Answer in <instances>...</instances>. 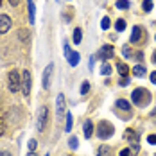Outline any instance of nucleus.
<instances>
[{"instance_id":"obj_42","label":"nucleus","mask_w":156,"mask_h":156,"mask_svg":"<svg viewBox=\"0 0 156 156\" xmlns=\"http://www.w3.org/2000/svg\"><path fill=\"white\" fill-rule=\"evenodd\" d=\"M45 156H48V154H45Z\"/></svg>"},{"instance_id":"obj_24","label":"nucleus","mask_w":156,"mask_h":156,"mask_svg":"<svg viewBox=\"0 0 156 156\" xmlns=\"http://www.w3.org/2000/svg\"><path fill=\"white\" fill-rule=\"evenodd\" d=\"M18 38H20L22 41H27V38H29V31H25V29H20V31H18Z\"/></svg>"},{"instance_id":"obj_32","label":"nucleus","mask_w":156,"mask_h":156,"mask_svg":"<svg viewBox=\"0 0 156 156\" xmlns=\"http://www.w3.org/2000/svg\"><path fill=\"white\" fill-rule=\"evenodd\" d=\"M4 133H5V122H4V120L0 119V136H2Z\"/></svg>"},{"instance_id":"obj_27","label":"nucleus","mask_w":156,"mask_h":156,"mask_svg":"<svg viewBox=\"0 0 156 156\" xmlns=\"http://www.w3.org/2000/svg\"><path fill=\"white\" fill-rule=\"evenodd\" d=\"M88 92H90V83H88V81H84V83H83V86H81V94L84 95V94H88Z\"/></svg>"},{"instance_id":"obj_35","label":"nucleus","mask_w":156,"mask_h":156,"mask_svg":"<svg viewBox=\"0 0 156 156\" xmlns=\"http://www.w3.org/2000/svg\"><path fill=\"white\" fill-rule=\"evenodd\" d=\"M151 81H153V84H156V70L151 74Z\"/></svg>"},{"instance_id":"obj_33","label":"nucleus","mask_w":156,"mask_h":156,"mask_svg":"<svg viewBox=\"0 0 156 156\" xmlns=\"http://www.w3.org/2000/svg\"><path fill=\"white\" fill-rule=\"evenodd\" d=\"M120 156H131V151L129 149H122L120 151Z\"/></svg>"},{"instance_id":"obj_36","label":"nucleus","mask_w":156,"mask_h":156,"mask_svg":"<svg viewBox=\"0 0 156 156\" xmlns=\"http://www.w3.org/2000/svg\"><path fill=\"white\" fill-rule=\"evenodd\" d=\"M0 156H13L9 151H0Z\"/></svg>"},{"instance_id":"obj_41","label":"nucleus","mask_w":156,"mask_h":156,"mask_svg":"<svg viewBox=\"0 0 156 156\" xmlns=\"http://www.w3.org/2000/svg\"><path fill=\"white\" fill-rule=\"evenodd\" d=\"M0 5H2V0H0Z\"/></svg>"},{"instance_id":"obj_5","label":"nucleus","mask_w":156,"mask_h":156,"mask_svg":"<svg viewBox=\"0 0 156 156\" xmlns=\"http://www.w3.org/2000/svg\"><path fill=\"white\" fill-rule=\"evenodd\" d=\"M47 122H48V108L47 106H41V108H40V113H38V122H36V127H38L40 133L45 131Z\"/></svg>"},{"instance_id":"obj_13","label":"nucleus","mask_w":156,"mask_h":156,"mask_svg":"<svg viewBox=\"0 0 156 156\" xmlns=\"http://www.w3.org/2000/svg\"><path fill=\"white\" fill-rule=\"evenodd\" d=\"M27 7H29V23H34L36 22V5L32 0H27Z\"/></svg>"},{"instance_id":"obj_19","label":"nucleus","mask_w":156,"mask_h":156,"mask_svg":"<svg viewBox=\"0 0 156 156\" xmlns=\"http://www.w3.org/2000/svg\"><path fill=\"white\" fill-rule=\"evenodd\" d=\"M122 56H124L126 59L133 58V50H131V47H127V45H124V47H122Z\"/></svg>"},{"instance_id":"obj_31","label":"nucleus","mask_w":156,"mask_h":156,"mask_svg":"<svg viewBox=\"0 0 156 156\" xmlns=\"http://www.w3.org/2000/svg\"><path fill=\"white\" fill-rule=\"evenodd\" d=\"M147 142H149L151 145H156V135H149V136H147Z\"/></svg>"},{"instance_id":"obj_2","label":"nucleus","mask_w":156,"mask_h":156,"mask_svg":"<svg viewBox=\"0 0 156 156\" xmlns=\"http://www.w3.org/2000/svg\"><path fill=\"white\" fill-rule=\"evenodd\" d=\"M7 88H9V92H13V94H16V92L22 88V76H20L16 70H11V72L7 74Z\"/></svg>"},{"instance_id":"obj_1","label":"nucleus","mask_w":156,"mask_h":156,"mask_svg":"<svg viewBox=\"0 0 156 156\" xmlns=\"http://www.w3.org/2000/svg\"><path fill=\"white\" fill-rule=\"evenodd\" d=\"M131 99H133V104H135V106L145 108V106L151 102V94H149L147 88H136V90H133Z\"/></svg>"},{"instance_id":"obj_9","label":"nucleus","mask_w":156,"mask_h":156,"mask_svg":"<svg viewBox=\"0 0 156 156\" xmlns=\"http://www.w3.org/2000/svg\"><path fill=\"white\" fill-rule=\"evenodd\" d=\"M65 54H66V61L70 63V66H77L79 65V54L77 52H74V50H70L68 45H65Z\"/></svg>"},{"instance_id":"obj_40","label":"nucleus","mask_w":156,"mask_h":156,"mask_svg":"<svg viewBox=\"0 0 156 156\" xmlns=\"http://www.w3.org/2000/svg\"><path fill=\"white\" fill-rule=\"evenodd\" d=\"M153 115H154V119H156V109H154V111H153Z\"/></svg>"},{"instance_id":"obj_30","label":"nucleus","mask_w":156,"mask_h":156,"mask_svg":"<svg viewBox=\"0 0 156 156\" xmlns=\"http://www.w3.org/2000/svg\"><path fill=\"white\" fill-rule=\"evenodd\" d=\"M119 84H120V86H127V84H129V77H120Z\"/></svg>"},{"instance_id":"obj_38","label":"nucleus","mask_w":156,"mask_h":156,"mask_svg":"<svg viewBox=\"0 0 156 156\" xmlns=\"http://www.w3.org/2000/svg\"><path fill=\"white\" fill-rule=\"evenodd\" d=\"M153 61H154V65H156V50H154V54H153Z\"/></svg>"},{"instance_id":"obj_10","label":"nucleus","mask_w":156,"mask_h":156,"mask_svg":"<svg viewBox=\"0 0 156 156\" xmlns=\"http://www.w3.org/2000/svg\"><path fill=\"white\" fill-rule=\"evenodd\" d=\"M11 27H13L11 18H9L7 15H0V34H5Z\"/></svg>"},{"instance_id":"obj_12","label":"nucleus","mask_w":156,"mask_h":156,"mask_svg":"<svg viewBox=\"0 0 156 156\" xmlns=\"http://www.w3.org/2000/svg\"><path fill=\"white\" fill-rule=\"evenodd\" d=\"M115 106H117V109H122V111H126L127 115L131 113V104H129V102H127L126 99H117Z\"/></svg>"},{"instance_id":"obj_29","label":"nucleus","mask_w":156,"mask_h":156,"mask_svg":"<svg viewBox=\"0 0 156 156\" xmlns=\"http://www.w3.org/2000/svg\"><path fill=\"white\" fill-rule=\"evenodd\" d=\"M68 145H70L72 149H77V145H79L77 138H76V136H72V138H70V142H68Z\"/></svg>"},{"instance_id":"obj_3","label":"nucleus","mask_w":156,"mask_h":156,"mask_svg":"<svg viewBox=\"0 0 156 156\" xmlns=\"http://www.w3.org/2000/svg\"><path fill=\"white\" fill-rule=\"evenodd\" d=\"M113 133H115V127L106 122V120H102V122H99V127H97V136L101 138V140H108L109 136H113Z\"/></svg>"},{"instance_id":"obj_6","label":"nucleus","mask_w":156,"mask_h":156,"mask_svg":"<svg viewBox=\"0 0 156 156\" xmlns=\"http://www.w3.org/2000/svg\"><path fill=\"white\" fill-rule=\"evenodd\" d=\"M124 138L131 144L133 153H138V149H140V144H138V135H136L133 129H126V131H124Z\"/></svg>"},{"instance_id":"obj_15","label":"nucleus","mask_w":156,"mask_h":156,"mask_svg":"<svg viewBox=\"0 0 156 156\" xmlns=\"http://www.w3.org/2000/svg\"><path fill=\"white\" fill-rule=\"evenodd\" d=\"M56 102H58V109H56V111H58L59 117H63V115H65V95L59 94L58 99H56Z\"/></svg>"},{"instance_id":"obj_34","label":"nucleus","mask_w":156,"mask_h":156,"mask_svg":"<svg viewBox=\"0 0 156 156\" xmlns=\"http://www.w3.org/2000/svg\"><path fill=\"white\" fill-rule=\"evenodd\" d=\"M135 58L140 61V59H144V54H142V52H136V54H135Z\"/></svg>"},{"instance_id":"obj_39","label":"nucleus","mask_w":156,"mask_h":156,"mask_svg":"<svg viewBox=\"0 0 156 156\" xmlns=\"http://www.w3.org/2000/svg\"><path fill=\"white\" fill-rule=\"evenodd\" d=\"M27 156H36V153H31V151H29V153H27Z\"/></svg>"},{"instance_id":"obj_17","label":"nucleus","mask_w":156,"mask_h":156,"mask_svg":"<svg viewBox=\"0 0 156 156\" xmlns=\"http://www.w3.org/2000/svg\"><path fill=\"white\" fill-rule=\"evenodd\" d=\"M117 70H119V74H120V77H127V74H129V68L126 66L122 61L117 63Z\"/></svg>"},{"instance_id":"obj_8","label":"nucleus","mask_w":156,"mask_h":156,"mask_svg":"<svg viewBox=\"0 0 156 156\" xmlns=\"http://www.w3.org/2000/svg\"><path fill=\"white\" fill-rule=\"evenodd\" d=\"M52 70H54V65H52V63H48L47 68L43 70V77H41L43 90H48V88H50V77H52Z\"/></svg>"},{"instance_id":"obj_20","label":"nucleus","mask_w":156,"mask_h":156,"mask_svg":"<svg viewBox=\"0 0 156 156\" xmlns=\"http://www.w3.org/2000/svg\"><path fill=\"white\" fill-rule=\"evenodd\" d=\"M111 72H113V68L109 66L108 63H104V65H102V68H101V74H102V76H109Z\"/></svg>"},{"instance_id":"obj_28","label":"nucleus","mask_w":156,"mask_h":156,"mask_svg":"<svg viewBox=\"0 0 156 156\" xmlns=\"http://www.w3.org/2000/svg\"><path fill=\"white\" fill-rule=\"evenodd\" d=\"M36 147H38V142L34 140V138H31V140H29V151L34 153V149H36Z\"/></svg>"},{"instance_id":"obj_21","label":"nucleus","mask_w":156,"mask_h":156,"mask_svg":"<svg viewBox=\"0 0 156 156\" xmlns=\"http://www.w3.org/2000/svg\"><path fill=\"white\" fill-rule=\"evenodd\" d=\"M81 38H83V31L77 27V29L74 31V43H81Z\"/></svg>"},{"instance_id":"obj_7","label":"nucleus","mask_w":156,"mask_h":156,"mask_svg":"<svg viewBox=\"0 0 156 156\" xmlns=\"http://www.w3.org/2000/svg\"><path fill=\"white\" fill-rule=\"evenodd\" d=\"M115 56V48L113 45H102V47L99 48V59H102V61H108Z\"/></svg>"},{"instance_id":"obj_18","label":"nucleus","mask_w":156,"mask_h":156,"mask_svg":"<svg viewBox=\"0 0 156 156\" xmlns=\"http://www.w3.org/2000/svg\"><path fill=\"white\" fill-rule=\"evenodd\" d=\"M72 124H74V117H72V113H66V127H65V131H66V133H70Z\"/></svg>"},{"instance_id":"obj_25","label":"nucleus","mask_w":156,"mask_h":156,"mask_svg":"<svg viewBox=\"0 0 156 156\" xmlns=\"http://www.w3.org/2000/svg\"><path fill=\"white\" fill-rule=\"evenodd\" d=\"M127 7H129L127 0H117V9H127Z\"/></svg>"},{"instance_id":"obj_4","label":"nucleus","mask_w":156,"mask_h":156,"mask_svg":"<svg viewBox=\"0 0 156 156\" xmlns=\"http://www.w3.org/2000/svg\"><path fill=\"white\" fill-rule=\"evenodd\" d=\"M31 86H32V77L29 70H23L22 72V92H23V97L27 99L31 95Z\"/></svg>"},{"instance_id":"obj_37","label":"nucleus","mask_w":156,"mask_h":156,"mask_svg":"<svg viewBox=\"0 0 156 156\" xmlns=\"http://www.w3.org/2000/svg\"><path fill=\"white\" fill-rule=\"evenodd\" d=\"M9 4H11V5H18V4H20V0H9Z\"/></svg>"},{"instance_id":"obj_26","label":"nucleus","mask_w":156,"mask_h":156,"mask_svg":"<svg viewBox=\"0 0 156 156\" xmlns=\"http://www.w3.org/2000/svg\"><path fill=\"white\" fill-rule=\"evenodd\" d=\"M153 9V0H144V11H151Z\"/></svg>"},{"instance_id":"obj_16","label":"nucleus","mask_w":156,"mask_h":156,"mask_svg":"<svg viewBox=\"0 0 156 156\" xmlns=\"http://www.w3.org/2000/svg\"><path fill=\"white\" fill-rule=\"evenodd\" d=\"M145 74H147V72H145V66H144V65H136V66L133 68V76H135V77H145Z\"/></svg>"},{"instance_id":"obj_11","label":"nucleus","mask_w":156,"mask_h":156,"mask_svg":"<svg viewBox=\"0 0 156 156\" xmlns=\"http://www.w3.org/2000/svg\"><path fill=\"white\" fill-rule=\"evenodd\" d=\"M142 38H144V32L142 29L136 25V27H133V32H131V43H142Z\"/></svg>"},{"instance_id":"obj_14","label":"nucleus","mask_w":156,"mask_h":156,"mask_svg":"<svg viewBox=\"0 0 156 156\" xmlns=\"http://www.w3.org/2000/svg\"><path fill=\"white\" fill-rule=\"evenodd\" d=\"M83 133H84V136H86V138H92V135H94V124H92V120H84Z\"/></svg>"},{"instance_id":"obj_22","label":"nucleus","mask_w":156,"mask_h":156,"mask_svg":"<svg viewBox=\"0 0 156 156\" xmlns=\"http://www.w3.org/2000/svg\"><path fill=\"white\" fill-rule=\"evenodd\" d=\"M109 23H111V22H109V18H108V16H104V18L101 20V29H102V31L109 29Z\"/></svg>"},{"instance_id":"obj_23","label":"nucleus","mask_w":156,"mask_h":156,"mask_svg":"<svg viewBox=\"0 0 156 156\" xmlns=\"http://www.w3.org/2000/svg\"><path fill=\"white\" fill-rule=\"evenodd\" d=\"M115 29H117L119 32H122V31L126 29V22L122 20V18H120V20H117V23H115Z\"/></svg>"}]
</instances>
